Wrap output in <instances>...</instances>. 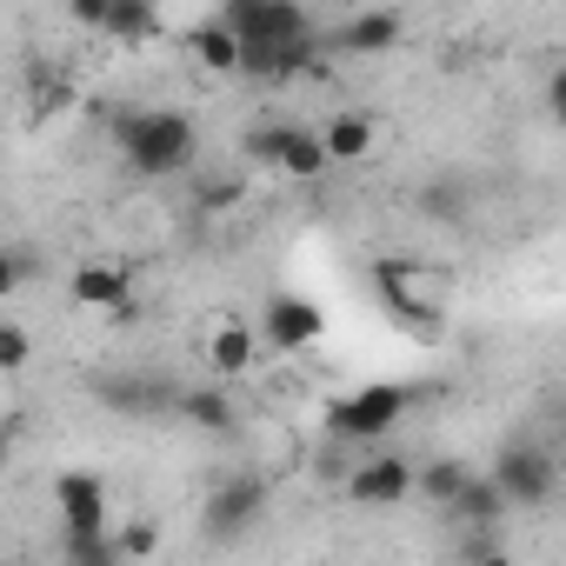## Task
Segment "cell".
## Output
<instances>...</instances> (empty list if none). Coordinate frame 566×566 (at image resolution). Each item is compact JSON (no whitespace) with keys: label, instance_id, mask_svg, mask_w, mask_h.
<instances>
[{"label":"cell","instance_id":"cell-11","mask_svg":"<svg viewBox=\"0 0 566 566\" xmlns=\"http://www.w3.org/2000/svg\"><path fill=\"white\" fill-rule=\"evenodd\" d=\"M74 301L101 307V314H134V273L114 260H87V266H74Z\"/></svg>","mask_w":566,"mask_h":566},{"label":"cell","instance_id":"cell-13","mask_svg":"<svg viewBox=\"0 0 566 566\" xmlns=\"http://www.w3.org/2000/svg\"><path fill=\"white\" fill-rule=\"evenodd\" d=\"M174 413H180L187 427L213 433V440H233V433H240V407H233V394H227V387H180Z\"/></svg>","mask_w":566,"mask_h":566},{"label":"cell","instance_id":"cell-1","mask_svg":"<svg viewBox=\"0 0 566 566\" xmlns=\"http://www.w3.org/2000/svg\"><path fill=\"white\" fill-rule=\"evenodd\" d=\"M114 140H120V154L140 180H174L200 154V127L180 107H134V114L114 120Z\"/></svg>","mask_w":566,"mask_h":566},{"label":"cell","instance_id":"cell-2","mask_svg":"<svg viewBox=\"0 0 566 566\" xmlns=\"http://www.w3.org/2000/svg\"><path fill=\"white\" fill-rule=\"evenodd\" d=\"M260 513H266V473L233 467V473H220V480L207 486V500H200V533H207L213 546H233V539H247V533L260 526Z\"/></svg>","mask_w":566,"mask_h":566},{"label":"cell","instance_id":"cell-14","mask_svg":"<svg viewBox=\"0 0 566 566\" xmlns=\"http://www.w3.org/2000/svg\"><path fill=\"white\" fill-rule=\"evenodd\" d=\"M506 513H513V506H506V493H500L486 473H467V480H460V493L440 506V520H447V526H500Z\"/></svg>","mask_w":566,"mask_h":566},{"label":"cell","instance_id":"cell-28","mask_svg":"<svg viewBox=\"0 0 566 566\" xmlns=\"http://www.w3.org/2000/svg\"><path fill=\"white\" fill-rule=\"evenodd\" d=\"M67 14H74L87 34H101V21H107V0H67Z\"/></svg>","mask_w":566,"mask_h":566},{"label":"cell","instance_id":"cell-8","mask_svg":"<svg viewBox=\"0 0 566 566\" xmlns=\"http://www.w3.org/2000/svg\"><path fill=\"white\" fill-rule=\"evenodd\" d=\"M347 500L354 506H407L413 500V460L407 453H374L347 473Z\"/></svg>","mask_w":566,"mask_h":566},{"label":"cell","instance_id":"cell-3","mask_svg":"<svg viewBox=\"0 0 566 566\" xmlns=\"http://www.w3.org/2000/svg\"><path fill=\"white\" fill-rule=\"evenodd\" d=\"M374 294L380 307L413 327V334H440V273H427L420 260H374Z\"/></svg>","mask_w":566,"mask_h":566},{"label":"cell","instance_id":"cell-9","mask_svg":"<svg viewBox=\"0 0 566 566\" xmlns=\"http://www.w3.org/2000/svg\"><path fill=\"white\" fill-rule=\"evenodd\" d=\"M94 400L114 407V413H127V420H154V413H174L180 387L167 374H114V380L94 387Z\"/></svg>","mask_w":566,"mask_h":566},{"label":"cell","instance_id":"cell-12","mask_svg":"<svg viewBox=\"0 0 566 566\" xmlns=\"http://www.w3.org/2000/svg\"><path fill=\"white\" fill-rule=\"evenodd\" d=\"M400 41H407V14H394V8H367V14H354V21L334 34V48L354 54V61L387 54V48H400Z\"/></svg>","mask_w":566,"mask_h":566},{"label":"cell","instance_id":"cell-16","mask_svg":"<svg viewBox=\"0 0 566 566\" xmlns=\"http://www.w3.org/2000/svg\"><path fill=\"white\" fill-rule=\"evenodd\" d=\"M207 360H213L220 380H240V374H253V360H260V334H253L247 321H227V327H213Z\"/></svg>","mask_w":566,"mask_h":566},{"label":"cell","instance_id":"cell-10","mask_svg":"<svg viewBox=\"0 0 566 566\" xmlns=\"http://www.w3.org/2000/svg\"><path fill=\"white\" fill-rule=\"evenodd\" d=\"M54 513H61V526H107V520H114V513H107V480L87 473V467L61 473V480H54Z\"/></svg>","mask_w":566,"mask_h":566},{"label":"cell","instance_id":"cell-21","mask_svg":"<svg viewBox=\"0 0 566 566\" xmlns=\"http://www.w3.org/2000/svg\"><path fill=\"white\" fill-rule=\"evenodd\" d=\"M61 553H67L74 566H120L107 526H67V533H61Z\"/></svg>","mask_w":566,"mask_h":566},{"label":"cell","instance_id":"cell-25","mask_svg":"<svg viewBox=\"0 0 566 566\" xmlns=\"http://www.w3.org/2000/svg\"><path fill=\"white\" fill-rule=\"evenodd\" d=\"M34 273H41V260H34V253H8V247H0V301H14Z\"/></svg>","mask_w":566,"mask_h":566},{"label":"cell","instance_id":"cell-18","mask_svg":"<svg viewBox=\"0 0 566 566\" xmlns=\"http://www.w3.org/2000/svg\"><path fill=\"white\" fill-rule=\"evenodd\" d=\"M187 41H193V61H200L207 74H233V67H240V34H233L227 21H200Z\"/></svg>","mask_w":566,"mask_h":566},{"label":"cell","instance_id":"cell-6","mask_svg":"<svg viewBox=\"0 0 566 566\" xmlns=\"http://www.w3.org/2000/svg\"><path fill=\"white\" fill-rule=\"evenodd\" d=\"M220 21L240 34V48H273V41H307V34H321L301 0H220Z\"/></svg>","mask_w":566,"mask_h":566},{"label":"cell","instance_id":"cell-26","mask_svg":"<svg viewBox=\"0 0 566 566\" xmlns=\"http://www.w3.org/2000/svg\"><path fill=\"white\" fill-rule=\"evenodd\" d=\"M273 140H280V120L247 127V134H240V154H247V160H260V167H273Z\"/></svg>","mask_w":566,"mask_h":566},{"label":"cell","instance_id":"cell-23","mask_svg":"<svg viewBox=\"0 0 566 566\" xmlns=\"http://www.w3.org/2000/svg\"><path fill=\"white\" fill-rule=\"evenodd\" d=\"M114 553H120V559H154V553H160V526H154V520H127V526L114 533Z\"/></svg>","mask_w":566,"mask_h":566},{"label":"cell","instance_id":"cell-15","mask_svg":"<svg viewBox=\"0 0 566 566\" xmlns=\"http://www.w3.org/2000/svg\"><path fill=\"white\" fill-rule=\"evenodd\" d=\"M273 167L287 174V180H321L334 160H327V147H321V127H280V140H273Z\"/></svg>","mask_w":566,"mask_h":566},{"label":"cell","instance_id":"cell-5","mask_svg":"<svg viewBox=\"0 0 566 566\" xmlns=\"http://www.w3.org/2000/svg\"><path fill=\"white\" fill-rule=\"evenodd\" d=\"M407 407H413V387H400V380H374V387H354L347 400H334V407H327V433L360 447V440L394 433Z\"/></svg>","mask_w":566,"mask_h":566},{"label":"cell","instance_id":"cell-17","mask_svg":"<svg viewBox=\"0 0 566 566\" xmlns=\"http://www.w3.org/2000/svg\"><path fill=\"white\" fill-rule=\"evenodd\" d=\"M101 34H107V41H120V48H140V41H154V34H160V8H154V0H107Z\"/></svg>","mask_w":566,"mask_h":566},{"label":"cell","instance_id":"cell-4","mask_svg":"<svg viewBox=\"0 0 566 566\" xmlns=\"http://www.w3.org/2000/svg\"><path fill=\"white\" fill-rule=\"evenodd\" d=\"M486 480L506 493L513 513H533V506H546V500L559 493V460H553L539 440H506V447L493 453Z\"/></svg>","mask_w":566,"mask_h":566},{"label":"cell","instance_id":"cell-19","mask_svg":"<svg viewBox=\"0 0 566 566\" xmlns=\"http://www.w3.org/2000/svg\"><path fill=\"white\" fill-rule=\"evenodd\" d=\"M321 147H327V160H360V154H374V120L347 107L321 127Z\"/></svg>","mask_w":566,"mask_h":566},{"label":"cell","instance_id":"cell-24","mask_svg":"<svg viewBox=\"0 0 566 566\" xmlns=\"http://www.w3.org/2000/svg\"><path fill=\"white\" fill-rule=\"evenodd\" d=\"M34 360V334L21 321H0V374H21Z\"/></svg>","mask_w":566,"mask_h":566},{"label":"cell","instance_id":"cell-7","mask_svg":"<svg viewBox=\"0 0 566 566\" xmlns=\"http://www.w3.org/2000/svg\"><path fill=\"white\" fill-rule=\"evenodd\" d=\"M321 327H327V314H321V301H301V294H273L266 307H260V347H273V354H307L314 340H321Z\"/></svg>","mask_w":566,"mask_h":566},{"label":"cell","instance_id":"cell-22","mask_svg":"<svg viewBox=\"0 0 566 566\" xmlns=\"http://www.w3.org/2000/svg\"><path fill=\"white\" fill-rule=\"evenodd\" d=\"M413 207H420L427 220H440V227H460V220H467V187H453V180H433V187H427Z\"/></svg>","mask_w":566,"mask_h":566},{"label":"cell","instance_id":"cell-29","mask_svg":"<svg viewBox=\"0 0 566 566\" xmlns=\"http://www.w3.org/2000/svg\"><path fill=\"white\" fill-rule=\"evenodd\" d=\"M233 193H240V187H233V180H207V187H200V200H207V207H227V200H233Z\"/></svg>","mask_w":566,"mask_h":566},{"label":"cell","instance_id":"cell-27","mask_svg":"<svg viewBox=\"0 0 566 566\" xmlns=\"http://www.w3.org/2000/svg\"><path fill=\"white\" fill-rule=\"evenodd\" d=\"M21 433H28V413H0V473L14 467V453H21Z\"/></svg>","mask_w":566,"mask_h":566},{"label":"cell","instance_id":"cell-20","mask_svg":"<svg viewBox=\"0 0 566 566\" xmlns=\"http://www.w3.org/2000/svg\"><path fill=\"white\" fill-rule=\"evenodd\" d=\"M473 467L467 460H453V453H440V460H427V467H413V493L420 500H433V506H447L453 493H460V480H467Z\"/></svg>","mask_w":566,"mask_h":566}]
</instances>
